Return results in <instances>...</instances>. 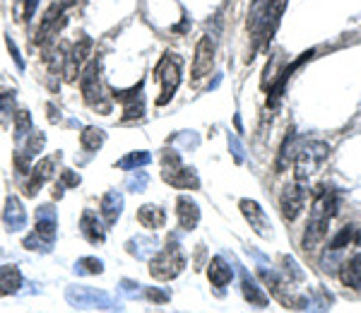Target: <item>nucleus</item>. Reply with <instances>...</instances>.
I'll return each instance as SVG.
<instances>
[{
	"instance_id": "obj_1",
	"label": "nucleus",
	"mask_w": 361,
	"mask_h": 313,
	"mask_svg": "<svg viewBox=\"0 0 361 313\" xmlns=\"http://www.w3.org/2000/svg\"><path fill=\"white\" fill-rule=\"evenodd\" d=\"M154 78L161 87L157 104L164 106V104H169L173 99V94H176L178 85H180V58L173 56V54L161 56V61L157 63V68H154Z\"/></svg>"
},
{
	"instance_id": "obj_2",
	"label": "nucleus",
	"mask_w": 361,
	"mask_h": 313,
	"mask_svg": "<svg viewBox=\"0 0 361 313\" xmlns=\"http://www.w3.org/2000/svg\"><path fill=\"white\" fill-rule=\"evenodd\" d=\"M330 154V147L325 142H311L308 147L301 149L299 154H296V164H294V171H296V181L304 183L311 173H316L320 166L325 164V159H328Z\"/></svg>"
},
{
	"instance_id": "obj_3",
	"label": "nucleus",
	"mask_w": 361,
	"mask_h": 313,
	"mask_svg": "<svg viewBox=\"0 0 361 313\" xmlns=\"http://www.w3.org/2000/svg\"><path fill=\"white\" fill-rule=\"evenodd\" d=\"M183 268H185L183 253H180L178 243L171 241L164 251L152 260V268H149V272H152V277H157V280L166 282V280H173V277H176Z\"/></svg>"
},
{
	"instance_id": "obj_4",
	"label": "nucleus",
	"mask_w": 361,
	"mask_h": 313,
	"mask_svg": "<svg viewBox=\"0 0 361 313\" xmlns=\"http://www.w3.org/2000/svg\"><path fill=\"white\" fill-rule=\"evenodd\" d=\"M214 68V42L209 37H200L193 58V82L205 80Z\"/></svg>"
},
{
	"instance_id": "obj_5",
	"label": "nucleus",
	"mask_w": 361,
	"mask_h": 313,
	"mask_svg": "<svg viewBox=\"0 0 361 313\" xmlns=\"http://www.w3.org/2000/svg\"><path fill=\"white\" fill-rule=\"evenodd\" d=\"M304 202H306V190L301 188V183L296 181L292 188H287L279 198V210H282V217L287 222H294L296 217L304 210Z\"/></svg>"
},
{
	"instance_id": "obj_6",
	"label": "nucleus",
	"mask_w": 361,
	"mask_h": 313,
	"mask_svg": "<svg viewBox=\"0 0 361 313\" xmlns=\"http://www.w3.org/2000/svg\"><path fill=\"white\" fill-rule=\"evenodd\" d=\"M238 207H241L243 217H246V222L250 224V229L255 231L258 236H270L272 234V227H270V219H267V214L263 207L258 205L255 200H241L238 202Z\"/></svg>"
},
{
	"instance_id": "obj_7",
	"label": "nucleus",
	"mask_w": 361,
	"mask_h": 313,
	"mask_svg": "<svg viewBox=\"0 0 361 313\" xmlns=\"http://www.w3.org/2000/svg\"><path fill=\"white\" fill-rule=\"evenodd\" d=\"M176 217H178V224L180 229H193L197 224V219H200V210H197V205L190 198H178L176 202Z\"/></svg>"
},
{
	"instance_id": "obj_8",
	"label": "nucleus",
	"mask_w": 361,
	"mask_h": 313,
	"mask_svg": "<svg viewBox=\"0 0 361 313\" xmlns=\"http://www.w3.org/2000/svg\"><path fill=\"white\" fill-rule=\"evenodd\" d=\"M207 277L214 287H226L231 282V277H234V272H231V268L224 263L222 258H214L207 268Z\"/></svg>"
},
{
	"instance_id": "obj_9",
	"label": "nucleus",
	"mask_w": 361,
	"mask_h": 313,
	"mask_svg": "<svg viewBox=\"0 0 361 313\" xmlns=\"http://www.w3.org/2000/svg\"><path fill=\"white\" fill-rule=\"evenodd\" d=\"M20 282H22V277H20V270H17L15 265H5V268H0V297H8V294L17 292Z\"/></svg>"
},
{
	"instance_id": "obj_10",
	"label": "nucleus",
	"mask_w": 361,
	"mask_h": 313,
	"mask_svg": "<svg viewBox=\"0 0 361 313\" xmlns=\"http://www.w3.org/2000/svg\"><path fill=\"white\" fill-rule=\"evenodd\" d=\"M137 219H140V224H142V227H147V229H161V227H164V222H166V214H164L161 207L147 205V207H142V210L137 212Z\"/></svg>"
},
{
	"instance_id": "obj_11",
	"label": "nucleus",
	"mask_w": 361,
	"mask_h": 313,
	"mask_svg": "<svg viewBox=\"0 0 361 313\" xmlns=\"http://www.w3.org/2000/svg\"><path fill=\"white\" fill-rule=\"evenodd\" d=\"M51 166H54V161H51V159H44L42 164L34 166L32 178H29V183H27V195H34V193H37V188H42L46 178L51 176Z\"/></svg>"
},
{
	"instance_id": "obj_12",
	"label": "nucleus",
	"mask_w": 361,
	"mask_h": 313,
	"mask_svg": "<svg viewBox=\"0 0 361 313\" xmlns=\"http://www.w3.org/2000/svg\"><path fill=\"white\" fill-rule=\"evenodd\" d=\"M243 297H246V301H250V304L258 306V309H265V306H267V297L263 294V289L255 285L248 275L243 277Z\"/></svg>"
},
{
	"instance_id": "obj_13",
	"label": "nucleus",
	"mask_w": 361,
	"mask_h": 313,
	"mask_svg": "<svg viewBox=\"0 0 361 313\" xmlns=\"http://www.w3.org/2000/svg\"><path fill=\"white\" fill-rule=\"evenodd\" d=\"M354 234H357V229L349 224V227H342L340 229V234L335 236L333 241H330V251H342V248H347L349 243H352V239H354Z\"/></svg>"
},
{
	"instance_id": "obj_14",
	"label": "nucleus",
	"mask_w": 361,
	"mask_h": 313,
	"mask_svg": "<svg viewBox=\"0 0 361 313\" xmlns=\"http://www.w3.org/2000/svg\"><path fill=\"white\" fill-rule=\"evenodd\" d=\"M104 140V133L102 130H94V128H87L82 133V147L85 149H90V152H94V149L102 145Z\"/></svg>"
}]
</instances>
